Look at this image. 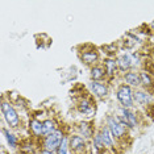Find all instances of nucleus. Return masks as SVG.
Returning <instances> with one entry per match:
<instances>
[{
  "instance_id": "14",
  "label": "nucleus",
  "mask_w": 154,
  "mask_h": 154,
  "mask_svg": "<svg viewBox=\"0 0 154 154\" xmlns=\"http://www.w3.org/2000/svg\"><path fill=\"white\" fill-rule=\"evenodd\" d=\"M124 80L129 87H140L141 86V79H140V72L128 71L124 74Z\"/></svg>"
},
{
  "instance_id": "1",
  "label": "nucleus",
  "mask_w": 154,
  "mask_h": 154,
  "mask_svg": "<svg viewBox=\"0 0 154 154\" xmlns=\"http://www.w3.org/2000/svg\"><path fill=\"white\" fill-rule=\"evenodd\" d=\"M107 127L111 131L113 138L121 140L128 134V128L121 122V120L115 115H108L107 116Z\"/></svg>"
},
{
  "instance_id": "9",
  "label": "nucleus",
  "mask_w": 154,
  "mask_h": 154,
  "mask_svg": "<svg viewBox=\"0 0 154 154\" xmlns=\"http://www.w3.org/2000/svg\"><path fill=\"white\" fill-rule=\"evenodd\" d=\"M90 87H91L92 94L96 97H99V99H104V97H107L108 94H109L108 86L103 82H95V80H92V82L90 83Z\"/></svg>"
},
{
  "instance_id": "21",
  "label": "nucleus",
  "mask_w": 154,
  "mask_h": 154,
  "mask_svg": "<svg viewBox=\"0 0 154 154\" xmlns=\"http://www.w3.org/2000/svg\"><path fill=\"white\" fill-rule=\"evenodd\" d=\"M70 153H71V149H70V145H69V138L65 137L61 146H59V149L57 150V154H70Z\"/></svg>"
},
{
  "instance_id": "11",
  "label": "nucleus",
  "mask_w": 154,
  "mask_h": 154,
  "mask_svg": "<svg viewBox=\"0 0 154 154\" xmlns=\"http://www.w3.org/2000/svg\"><path fill=\"white\" fill-rule=\"evenodd\" d=\"M133 99L140 106H148L152 101V96L148 90H134L133 91Z\"/></svg>"
},
{
  "instance_id": "25",
  "label": "nucleus",
  "mask_w": 154,
  "mask_h": 154,
  "mask_svg": "<svg viewBox=\"0 0 154 154\" xmlns=\"http://www.w3.org/2000/svg\"><path fill=\"white\" fill-rule=\"evenodd\" d=\"M152 28H153V29H154V21L152 23Z\"/></svg>"
},
{
  "instance_id": "2",
  "label": "nucleus",
  "mask_w": 154,
  "mask_h": 154,
  "mask_svg": "<svg viewBox=\"0 0 154 154\" xmlns=\"http://www.w3.org/2000/svg\"><path fill=\"white\" fill-rule=\"evenodd\" d=\"M2 112H3L5 122L8 124V127L19 128L20 116H19V113H17V111L15 109V107H13L9 101H5V100L2 101Z\"/></svg>"
},
{
  "instance_id": "13",
  "label": "nucleus",
  "mask_w": 154,
  "mask_h": 154,
  "mask_svg": "<svg viewBox=\"0 0 154 154\" xmlns=\"http://www.w3.org/2000/svg\"><path fill=\"white\" fill-rule=\"evenodd\" d=\"M103 67H104V70H106L107 76H109V78H113V76L116 75V71L119 70L117 62H116V59H113V58H106L104 59Z\"/></svg>"
},
{
  "instance_id": "7",
  "label": "nucleus",
  "mask_w": 154,
  "mask_h": 154,
  "mask_svg": "<svg viewBox=\"0 0 154 154\" xmlns=\"http://www.w3.org/2000/svg\"><path fill=\"white\" fill-rule=\"evenodd\" d=\"M76 108H78V111L80 113L85 115L87 117H91L95 115V103L92 101L91 97H82V99L79 100Z\"/></svg>"
},
{
  "instance_id": "6",
  "label": "nucleus",
  "mask_w": 154,
  "mask_h": 154,
  "mask_svg": "<svg viewBox=\"0 0 154 154\" xmlns=\"http://www.w3.org/2000/svg\"><path fill=\"white\" fill-rule=\"evenodd\" d=\"M69 145L70 149L74 154H82L86 150V140L85 137H82L80 134H72L69 138Z\"/></svg>"
},
{
  "instance_id": "4",
  "label": "nucleus",
  "mask_w": 154,
  "mask_h": 154,
  "mask_svg": "<svg viewBox=\"0 0 154 154\" xmlns=\"http://www.w3.org/2000/svg\"><path fill=\"white\" fill-rule=\"evenodd\" d=\"M116 96H117V100L120 101V104H121L122 108H128V109H131V108L133 107L134 99H133V90H132V87H129L127 85H121L117 88Z\"/></svg>"
},
{
  "instance_id": "23",
  "label": "nucleus",
  "mask_w": 154,
  "mask_h": 154,
  "mask_svg": "<svg viewBox=\"0 0 154 154\" xmlns=\"http://www.w3.org/2000/svg\"><path fill=\"white\" fill-rule=\"evenodd\" d=\"M40 154H55L54 152H49V150H41V152H40Z\"/></svg>"
},
{
  "instance_id": "19",
  "label": "nucleus",
  "mask_w": 154,
  "mask_h": 154,
  "mask_svg": "<svg viewBox=\"0 0 154 154\" xmlns=\"http://www.w3.org/2000/svg\"><path fill=\"white\" fill-rule=\"evenodd\" d=\"M42 122H44V137H46V136L54 133L55 131H58L57 122L54 120H51V119H48V120H45Z\"/></svg>"
},
{
  "instance_id": "18",
  "label": "nucleus",
  "mask_w": 154,
  "mask_h": 154,
  "mask_svg": "<svg viewBox=\"0 0 154 154\" xmlns=\"http://www.w3.org/2000/svg\"><path fill=\"white\" fill-rule=\"evenodd\" d=\"M79 132H80V136H83L85 138H90L94 136V129H92V125L87 121H82L79 124Z\"/></svg>"
},
{
  "instance_id": "24",
  "label": "nucleus",
  "mask_w": 154,
  "mask_h": 154,
  "mask_svg": "<svg viewBox=\"0 0 154 154\" xmlns=\"http://www.w3.org/2000/svg\"><path fill=\"white\" fill-rule=\"evenodd\" d=\"M20 154H29V153H25V152H21V153H20Z\"/></svg>"
},
{
  "instance_id": "5",
  "label": "nucleus",
  "mask_w": 154,
  "mask_h": 154,
  "mask_svg": "<svg viewBox=\"0 0 154 154\" xmlns=\"http://www.w3.org/2000/svg\"><path fill=\"white\" fill-rule=\"evenodd\" d=\"M117 117L121 120V122L125 125L127 128H131V129H136L138 125V120H137V115L134 112H132L131 109L128 108H120L119 109V115Z\"/></svg>"
},
{
  "instance_id": "16",
  "label": "nucleus",
  "mask_w": 154,
  "mask_h": 154,
  "mask_svg": "<svg viewBox=\"0 0 154 154\" xmlns=\"http://www.w3.org/2000/svg\"><path fill=\"white\" fill-rule=\"evenodd\" d=\"M140 79H141V86L143 87L145 90H150L154 87V80H153V76L149 74L148 70H141L140 71Z\"/></svg>"
},
{
  "instance_id": "22",
  "label": "nucleus",
  "mask_w": 154,
  "mask_h": 154,
  "mask_svg": "<svg viewBox=\"0 0 154 154\" xmlns=\"http://www.w3.org/2000/svg\"><path fill=\"white\" fill-rule=\"evenodd\" d=\"M131 61H132V67H137L140 66V62H141V58H140L138 53H131Z\"/></svg>"
},
{
  "instance_id": "12",
  "label": "nucleus",
  "mask_w": 154,
  "mask_h": 154,
  "mask_svg": "<svg viewBox=\"0 0 154 154\" xmlns=\"http://www.w3.org/2000/svg\"><path fill=\"white\" fill-rule=\"evenodd\" d=\"M116 62H117V67L121 72H125V71L128 72L129 70L132 69V61H131V55H129V53L120 54L116 58Z\"/></svg>"
},
{
  "instance_id": "17",
  "label": "nucleus",
  "mask_w": 154,
  "mask_h": 154,
  "mask_svg": "<svg viewBox=\"0 0 154 154\" xmlns=\"http://www.w3.org/2000/svg\"><path fill=\"white\" fill-rule=\"evenodd\" d=\"M107 76L106 70H104L103 65H95L91 67V79L95 82H101V79H104Z\"/></svg>"
},
{
  "instance_id": "15",
  "label": "nucleus",
  "mask_w": 154,
  "mask_h": 154,
  "mask_svg": "<svg viewBox=\"0 0 154 154\" xmlns=\"http://www.w3.org/2000/svg\"><path fill=\"white\" fill-rule=\"evenodd\" d=\"M29 129L34 137H44V122H41L40 120H36V119L30 120Z\"/></svg>"
},
{
  "instance_id": "3",
  "label": "nucleus",
  "mask_w": 154,
  "mask_h": 154,
  "mask_svg": "<svg viewBox=\"0 0 154 154\" xmlns=\"http://www.w3.org/2000/svg\"><path fill=\"white\" fill-rule=\"evenodd\" d=\"M65 137H66L65 133L62 132L61 129L55 131L54 133L46 136V137H44V140H42L44 150H49V152H54L55 153L59 149V146H61V143H62V141H63Z\"/></svg>"
},
{
  "instance_id": "10",
  "label": "nucleus",
  "mask_w": 154,
  "mask_h": 154,
  "mask_svg": "<svg viewBox=\"0 0 154 154\" xmlns=\"http://www.w3.org/2000/svg\"><path fill=\"white\" fill-rule=\"evenodd\" d=\"M97 134H99V137H100V140H101V142H103V145L106 146V148H108V149L113 148L115 138H113V136H112V133H111L109 129H108L107 125H103V127L99 129Z\"/></svg>"
},
{
  "instance_id": "8",
  "label": "nucleus",
  "mask_w": 154,
  "mask_h": 154,
  "mask_svg": "<svg viewBox=\"0 0 154 154\" xmlns=\"http://www.w3.org/2000/svg\"><path fill=\"white\" fill-rule=\"evenodd\" d=\"M80 58H82V61L85 62L86 65L95 66V65H97V61H99V51H97L95 48L88 46V49H85V50L80 53Z\"/></svg>"
},
{
  "instance_id": "20",
  "label": "nucleus",
  "mask_w": 154,
  "mask_h": 154,
  "mask_svg": "<svg viewBox=\"0 0 154 154\" xmlns=\"http://www.w3.org/2000/svg\"><path fill=\"white\" fill-rule=\"evenodd\" d=\"M2 131H3V133H4L7 141H8V145L11 146V148H16V146H17V142H19V140H17L16 136L13 134V133H11L9 131H7L5 128H3Z\"/></svg>"
}]
</instances>
